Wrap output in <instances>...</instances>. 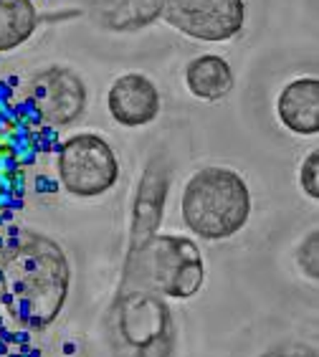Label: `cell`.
<instances>
[{"label":"cell","mask_w":319,"mask_h":357,"mask_svg":"<svg viewBox=\"0 0 319 357\" xmlns=\"http://www.w3.org/2000/svg\"><path fill=\"white\" fill-rule=\"evenodd\" d=\"M279 119L294 135L312 137L319 130V82L314 76L294 79L281 89L277 104Z\"/></svg>","instance_id":"8fae6325"},{"label":"cell","mask_w":319,"mask_h":357,"mask_svg":"<svg viewBox=\"0 0 319 357\" xmlns=\"http://www.w3.org/2000/svg\"><path fill=\"white\" fill-rule=\"evenodd\" d=\"M205 264L193 238L178 234H155L127 259L125 284L147 289L157 296L185 302L201 291Z\"/></svg>","instance_id":"3957f363"},{"label":"cell","mask_w":319,"mask_h":357,"mask_svg":"<svg viewBox=\"0 0 319 357\" xmlns=\"http://www.w3.org/2000/svg\"><path fill=\"white\" fill-rule=\"evenodd\" d=\"M297 266L309 282H317V276H319V234H317V228H312V231L304 236V241L299 243Z\"/></svg>","instance_id":"9a60e30c"},{"label":"cell","mask_w":319,"mask_h":357,"mask_svg":"<svg viewBox=\"0 0 319 357\" xmlns=\"http://www.w3.org/2000/svg\"><path fill=\"white\" fill-rule=\"evenodd\" d=\"M28 109L15 107L10 89L0 84V203L8 198L10 206L23 198V167L36 160L33 139L49 132L41 119L23 122Z\"/></svg>","instance_id":"8992f818"},{"label":"cell","mask_w":319,"mask_h":357,"mask_svg":"<svg viewBox=\"0 0 319 357\" xmlns=\"http://www.w3.org/2000/svg\"><path fill=\"white\" fill-rule=\"evenodd\" d=\"M165 0H89L91 18L107 31L132 33L160 18Z\"/></svg>","instance_id":"7c38bea8"},{"label":"cell","mask_w":319,"mask_h":357,"mask_svg":"<svg viewBox=\"0 0 319 357\" xmlns=\"http://www.w3.org/2000/svg\"><path fill=\"white\" fill-rule=\"evenodd\" d=\"M299 183L304 190L306 198L317 200L319 198V152L312 150L302 162V172H299Z\"/></svg>","instance_id":"2e32d148"},{"label":"cell","mask_w":319,"mask_h":357,"mask_svg":"<svg viewBox=\"0 0 319 357\" xmlns=\"http://www.w3.org/2000/svg\"><path fill=\"white\" fill-rule=\"evenodd\" d=\"M28 104L46 127H66L84 112L86 86L74 69L49 66L28 84Z\"/></svg>","instance_id":"ba28073f"},{"label":"cell","mask_w":319,"mask_h":357,"mask_svg":"<svg viewBox=\"0 0 319 357\" xmlns=\"http://www.w3.org/2000/svg\"><path fill=\"white\" fill-rule=\"evenodd\" d=\"M59 180L74 198H99L117 185V152L102 135L79 132L59 150Z\"/></svg>","instance_id":"5b68a950"},{"label":"cell","mask_w":319,"mask_h":357,"mask_svg":"<svg viewBox=\"0 0 319 357\" xmlns=\"http://www.w3.org/2000/svg\"><path fill=\"white\" fill-rule=\"evenodd\" d=\"M261 357H317V350L302 342H284L266 350Z\"/></svg>","instance_id":"e0dca14e"},{"label":"cell","mask_w":319,"mask_h":357,"mask_svg":"<svg viewBox=\"0 0 319 357\" xmlns=\"http://www.w3.org/2000/svg\"><path fill=\"white\" fill-rule=\"evenodd\" d=\"M182 220L190 234L205 241L236 236L251 215V192L231 167H203L185 183Z\"/></svg>","instance_id":"7a4b0ae2"},{"label":"cell","mask_w":319,"mask_h":357,"mask_svg":"<svg viewBox=\"0 0 319 357\" xmlns=\"http://www.w3.org/2000/svg\"><path fill=\"white\" fill-rule=\"evenodd\" d=\"M109 114L125 127H145L160 114V91L145 74H122L107 94Z\"/></svg>","instance_id":"9c48e42d"},{"label":"cell","mask_w":319,"mask_h":357,"mask_svg":"<svg viewBox=\"0 0 319 357\" xmlns=\"http://www.w3.org/2000/svg\"><path fill=\"white\" fill-rule=\"evenodd\" d=\"M165 192H167V165L165 160H150L145 175L139 180L137 198H134L132 211V246L130 254L137 251L142 243L157 234L160 220H162V208H165Z\"/></svg>","instance_id":"30bf717a"},{"label":"cell","mask_w":319,"mask_h":357,"mask_svg":"<svg viewBox=\"0 0 319 357\" xmlns=\"http://www.w3.org/2000/svg\"><path fill=\"white\" fill-rule=\"evenodd\" d=\"M36 26L38 13L31 0H0V54L26 43Z\"/></svg>","instance_id":"5bb4252c"},{"label":"cell","mask_w":319,"mask_h":357,"mask_svg":"<svg viewBox=\"0 0 319 357\" xmlns=\"http://www.w3.org/2000/svg\"><path fill=\"white\" fill-rule=\"evenodd\" d=\"M109 347L114 357H173L175 322L162 296L122 287L109 312Z\"/></svg>","instance_id":"277c9868"},{"label":"cell","mask_w":319,"mask_h":357,"mask_svg":"<svg viewBox=\"0 0 319 357\" xmlns=\"http://www.w3.org/2000/svg\"><path fill=\"white\" fill-rule=\"evenodd\" d=\"M162 18L198 41H228L243 28V0H165Z\"/></svg>","instance_id":"52a82bcc"},{"label":"cell","mask_w":319,"mask_h":357,"mask_svg":"<svg viewBox=\"0 0 319 357\" xmlns=\"http://www.w3.org/2000/svg\"><path fill=\"white\" fill-rule=\"evenodd\" d=\"M185 84L190 94L203 99V102H218V99L231 94L236 76H233V69L228 66L226 59L215 54H205L187 63Z\"/></svg>","instance_id":"4fadbf2b"},{"label":"cell","mask_w":319,"mask_h":357,"mask_svg":"<svg viewBox=\"0 0 319 357\" xmlns=\"http://www.w3.org/2000/svg\"><path fill=\"white\" fill-rule=\"evenodd\" d=\"M71 266L63 248L46 234L23 231L0 264V302L15 322L43 330L69 299Z\"/></svg>","instance_id":"6da1fadb"}]
</instances>
